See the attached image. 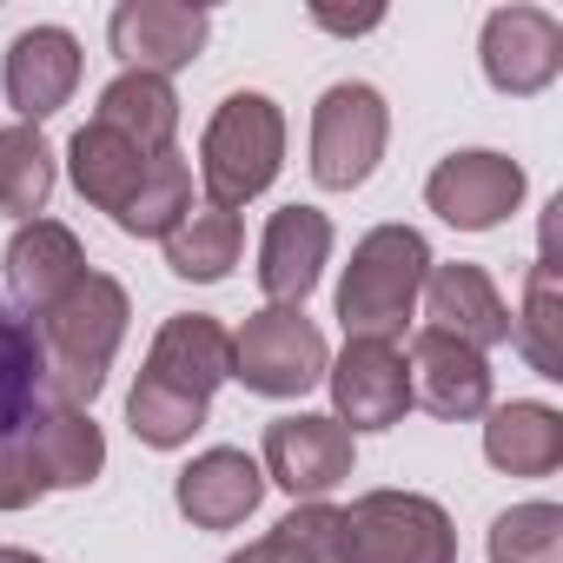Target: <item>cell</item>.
I'll return each mask as SVG.
<instances>
[{
    "label": "cell",
    "instance_id": "obj_1",
    "mask_svg": "<svg viewBox=\"0 0 563 563\" xmlns=\"http://www.w3.org/2000/svg\"><path fill=\"white\" fill-rule=\"evenodd\" d=\"M232 378V332L206 312H173L146 352V372L126 398V424L140 444L153 451H179L192 444V431L206 424L212 391Z\"/></svg>",
    "mask_w": 563,
    "mask_h": 563
},
{
    "label": "cell",
    "instance_id": "obj_2",
    "mask_svg": "<svg viewBox=\"0 0 563 563\" xmlns=\"http://www.w3.org/2000/svg\"><path fill=\"white\" fill-rule=\"evenodd\" d=\"M126 319H133L126 286H120V278H107V272H87L80 286L34 325L41 365H47V398H54V405L87 411V405L100 398V385H107V372H113V358H120Z\"/></svg>",
    "mask_w": 563,
    "mask_h": 563
},
{
    "label": "cell",
    "instance_id": "obj_3",
    "mask_svg": "<svg viewBox=\"0 0 563 563\" xmlns=\"http://www.w3.org/2000/svg\"><path fill=\"white\" fill-rule=\"evenodd\" d=\"M431 245L424 232L411 225H378L352 245V265L339 278V319H345V339H385L398 345L411 312H418V292L431 278Z\"/></svg>",
    "mask_w": 563,
    "mask_h": 563
},
{
    "label": "cell",
    "instance_id": "obj_4",
    "mask_svg": "<svg viewBox=\"0 0 563 563\" xmlns=\"http://www.w3.org/2000/svg\"><path fill=\"white\" fill-rule=\"evenodd\" d=\"M286 159V113L265 93H225L219 113L206 120L199 140V173H206V199L212 206H245L278 179Z\"/></svg>",
    "mask_w": 563,
    "mask_h": 563
},
{
    "label": "cell",
    "instance_id": "obj_5",
    "mask_svg": "<svg viewBox=\"0 0 563 563\" xmlns=\"http://www.w3.org/2000/svg\"><path fill=\"white\" fill-rule=\"evenodd\" d=\"M332 352L306 306H265L232 332V378L258 398H306L325 378Z\"/></svg>",
    "mask_w": 563,
    "mask_h": 563
},
{
    "label": "cell",
    "instance_id": "obj_6",
    "mask_svg": "<svg viewBox=\"0 0 563 563\" xmlns=\"http://www.w3.org/2000/svg\"><path fill=\"white\" fill-rule=\"evenodd\" d=\"M385 140H391V107L378 87H365V80L325 87L312 107V179L325 192L365 186L385 159Z\"/></svg>",
    "mask_w": 563,
    "mask_h": 563
},
{
    "label": "cell",
    "instance_id": "obj_7",
    "mask_svg": "<svg viewBox=\"0 0 563 563\" xmlns=\"http://www.w3.org/2000/svg\"><path fill=\"white\" fill-rule=\"evenodd\" d=\"M345 563H457V530L444 504L418 490H365L345 510Z\"/></svg>",
    "mask_w": 563,
    "mask_h": 563
},
{
    "label": "cell",
    "instance_id": "obj_8",
    "mask_svg": "<svg viewBox=\"0 0 563 563\" xmlns=\"http://www.w3.org/2000/svg\"><path fill=\"white\" fill-rule=\"evenodd\" d=\"M265 484L292 490L306 504H325L352 477V431L325 411H292L265 424Z\"/></svg>",
    "mask_w": 563,
    "mask_h": 563
},
{
    "label": "cell",
    "instance_id": "obj_9",
    "mask_svg": "<svg viewBox=\"0 0 563 563\" xmlns=\"http://www.w3.org/2000/svg\"><path fill=\"white\" fill-rule=\"evenodd\" d=\"M424 199L444 225L457 232H490L504 225L517 206H523V166L510 153H490V146H471V153H451L438 159V173L424 179Z\"/></svg>",
    "mask_w": 563,
    "mask_h": 563
},
{
    "label": "cell",
    "instance_id": "obj_10",
    "mask_svg": "<svg viewBox=\"0 0 563 563\" xmlns=\"http://www.w3.org/2000/svg\"><path fill=\"white\" fill-rule=\"evenodd\" d=\"M0 278H8V306L41 325L80 278H87V252L80 239L60 225V219H27L14 239H8V258H0Z\"/></svg>",
    "mask_w": 563,
    "mask_h": 563
},
{
    "label": "cell",
    "instance_id": "obj_11",
    "mask_svg": "<svg viewBox=\"0 0 563 563\" xmlns=\"http://www.w3.org/2000/svg\"><path fill=\"white\" fill-rule=\"evenodd\" d=\"M477 54H484V80L497 93L530 100L563 74V21L543 14V8H497L484 21Z\"/></svg>",
    "mask_w": 563,
    "mask_h": 563
},
{
    "label": "cell",
    "instance_id": "obj_12",
    "mask_svg": "<svg viewBox=\"0 0 563 563\" xmlns=\"http://www.w3.org/2000/svg\"><path fill=\"white\" fill-rule=\"evenodd\" d=\"M332 378V405L345 431H391L411 411V372L405 352L385 339H345V352L325 365Z\"/></svg>",
    "mask_w": 563,
    "mask_h": 563
},
{
    "label": "cell",
    "instance_id": "obj_13",
    "mask_svg": "<svg viewBox=\"0 0 563 563\" xmlns=\"http://www.w3.org/2000/svg\"><path fill=\"white\" fill-rule=\"evenodd\" d=\"M206 34H212V14L186 8V0H126L107 21V41L126 60V74H159V80L192 67Z\"/></svg>",
    "mask_w": 563,
    "mask_h": 563
},
{
    "label": "cell",
    "instance_id": "obj_14",
    "mask_svg": "<svg viewBox=\"0 0 563 563\" xmlns=\"http://www.w3.org/2000/svg\"><path fill=\"white\" fill-rule=\"evenodd\" d=\"M332 258V219L319 206H278L258 239V292L272 306H306Z\"/></svg>",
    "mask_w": 563,
    "mask_h": 563
},
{
    "label": "cell",
    "instance_id": "obj_15",
    "mask_svg": "<svg viewBox=\"0 0 563 563\" xmlns=\"http://www.w3.org/2000/svg\"><path fill=\"white\" fill-rule=\"evenodd\" d=\"M0 87H8V107L21 113V126L54 120L74 87H80V41L67 27H27L8 47V67H0Z\"/></svg>",
    "mask_w": 563,
    "mask_h": 563
},
{
    "label": "cell",
    "instance_id": "obj_16",
    "mask_svg": "<svg viewBox=\"0 0 563 563\" xmlns=\"http://www.w3.org/2000/svg\"><path fill=\"white\" fill-rule=\"evenodd\" d=\"M424 332H444V339H457V345H471V352H490V345H510V306L497 299V286H490V272L484 265H471V258H457V265H431V278H424Z\"/></svg>",
    "mask_w": 563,
    "mask_h": 563
},
{
    "label": "cell",
    "instance_id": "obj_17",
    "mask_svg": "<svg viewBox=\"0 0 563 563\" xmlns=\"http://www.w3.org/2000/svg\"><path fill=\"white\" fill-rule=\"evenodd\" d=\"M258 497H265V471H258V457H245L232 444L199 451L173 484V504L192 530H239L258 510Z\"/></svg>",
    "mask_w": 563,
    "mask_h": 563
},
{
    "label": "cell",
    "instance_id": "obj_18",
    "mask_svg": "<svg viewBox=\"0 0 563 563\" xmlns=\"http://www.w3.org/2000/svg\"><path fill=\"white\" fill-rule=\"evenodd\" d=\"M411 405H424L431 418H484L490 411V365L484 352L444 339V332H418L411 339Z\"/></svg>",
    "mask_w": 563,
    "mask_h": 563
},
{
    "label": "cell",
    "instance_id": "obj_19",
    "mask_svg": "<svg viewBox=\"0 0 563 563\" xmlns=\"http://www.w3.org/2000/svg\"><path fill=\"white\" fill-rule=\"evenodd\" d=\"M21 444L47 490H87L107 471V438H100L93 411H74V405H41L21 424Z\"/></svg>",
    "mask_w": 563,
    "mask_h": 563
},
{
    "label": "cell",
    "instance_id": "obj_20",
    "mask_svg": "<svg viewBox=\"0 0 563 563\" xmlns=\"http://www.w3.org/2000/svg\"><path fill=\"white\" fill-rule=\"evenodd\" d=\"M67 159H74V186H80V199H87V206H100V212H113V219L133 206L140 179H146V166H153V153H140L133 140L107 133L100 120H87V126L74 133Z\"/></svg>",
    "mask_w": 563,
    "mask_h": 563
},
{
    "label": "cell",
    "instance_id": "obj_21",
    "mask_svg": "<svg viewBox=\"0 0 563 563\" xmlns=\"http://www.w3.org/2000/svg\"><path fill=\"white\" fill-rule=\"evenodd\" d=\"M484 457L504 471V477H550L563 464V418L550 405H497L490 424H484Z\"/></svg>",
    "mask_w": 563,
    "mask_h": 563
},
{
    "label": "cell",
    "instance_id": "obj_22",
    "mask_svg": "<svg viewBox=\"0 0 563 563\" xmlns=\"http://www.w3.org/2000/svg\"><path fill=\"white\" fill-rule=\"evenodd\" d=\"M93 120H100L107 133L133 140L140 153H166L173 133H179V100H173V87H166L159 74H120V80H107Z\"/></svg>",
    "mask_w": 563,
    "mask_h": 563
},
{
    "label": "cell",
    "instance_id": "obj_23",
    "mask_svg": "<svg viewBox=\"0 0 563 563\" xmlns=\"http://www.w3.org/2000/svg\"><path fill=\"white\" fill-rule=\"evenodd\" d=\"M239 245H245V225L232 206H212L199 199L173 232H166V265L179 278H192V286H219V278L239 265Z\"/></svg>",
    "mask_w": 563,
    "mask_h": 563
},
{
    "label": "cell",
    "instance_id": "obj_24",
    "mask_svg": "<svg viewBox=\"0 0 563 563\" xmlns=\"http://www.w3.org/2000/svg\"><path fill=\"white\" fill-rule=\"evenodd\" d=\"M510 345L530 358L537 378H563V286H556V258H550V232L543 252L523 278V312L510 319Z\"/></svg>",
    "mask_w": 563,
    "mask_h": 563
},
{
    "label": "cell",
    "instance_id": "obj_25",
    "mask_svg": "<svg viewBox=\"0 0 563 563\" xmlns=\"http://www.w3.org/2000/svg\"><path fill=\"white\" fill-rule=\"evenodd\" d=\"M47 391V365H41V339L34 325L0 299V438H14Z\"/></svg>",
    "mask_w": 563,
    "mask_h": 563
},
{
    "label": "cell",
    "instance_id": "obj_26",
    "mask_svg": "<svg viewBox=\"0 0 563 563\" xmlns=\"http://www.w3.org/2000/svg\"><path fill=\"white\" fill-rule=\"evenodd\" d=\"M54 199V146L41 126H8L0 133V212H14L21 225L41 219Z\"/></svg>",
    "mask_w": 563,
    "mask_h": 563
},
{
    "label": "cell",
    "instance_id": "obj_27",
    "mask_svg": "<svg viewBox=\"0 0 563 563\" xmlns=\"http://www.w3.org/2000/svg\"><path fill=\"white\" fill-rule=\"evenodd\" d=\"M186 212H192V166L166 146V153H153V166H146V179H140L133 206H126L113 225H120V232H133V239H166Z\"/></svg>",
    "mask_w": 563,
    "mask_h": 563
},
{
    "label": "cell",
    "instance_id": "obj_28",
    "mask_svg": "<svg viewBox=\"0 0 563 563\" xmlns=\"http://www.w3.org/2000/svg\"><path fill=\"white\" fill-rule=\"evenodd\" d=\"M265 563H345L352 543H345V510L332 504H299L292 517H278L272 537L258 543Z\"/></svg>",
    "mask_w": 563,
    "mask_h": 563
},
{
    "label": "cell",
    "instance_id": "obj_29",
    "mask_svg": "<svg viewBox=\"0 0 563 563\" xmlns=\"http://www.w3.org/2000/svg\"><path fill=\"white\" fill-rule=\"evenodd\" d=\"M490 563H563V510L517 504L490 523Z\"/></svg>",
    "mask_w": 563,
    "mask_h": 563
},
{
    "label": "cell",
    "instance_id": "obj_30",
    "mask_svg": "<svg viewBox=\"0 0 563 563\" xmlns=\"http://www.w3.org/2000/svg\"><path fill=\"white\" fill-rule=\"evenodd\" d=\"M41 497H47V484H41V471H34V457H27L21 431L0 438V510H27V504H41Z\"/></svg>",
    "mask_w": 563,
    "mask_h": 563
},
{
    "label": "cell",
    "instance_id": "obj_31",
    "mask_svg": "<svg viewBox=\"0 0 563 563\" xmlns=\"http://www.w3.org/2000/svg\"><path fill=\"white\" fill-rule=\"evenodd\" d=\"M312 21H319V27H332V34H365V27H378L385 14L372 8V14H312Z\"/></svg>",
    "mask_w": 563,
    "mask_h": 563
},
{
    "label": "cell",
    "instance_id": "obj_32",
    "mask_svg": "<svg viewBox=\"0 0 563 563\" xmlns=\"http://www.w3.org/2000/svg\"><path fill=\"white\" fill-rule=\"evenodd\" d=\"M0 563H47V556H34V550H14V543H8V550H0Z\"/></svg>",
    "mask_w": 563,
    "mask_h": 563
},
{
    "label": "cell",
    "instance_id": "obj_33",
    "mask_svg": "<svg viewBox=\"0 0 563 563\" xmlns=\"http://www.w3.org/2000/svg\"><path fill=\"white\" fill-rule=\"evenodd\" d=\"M225 563H265V550H258V543H245V550H239V556H225Z\"/></svg>",
    "mask_w": 563,
    "mask_h": 563
}]
</instances>
